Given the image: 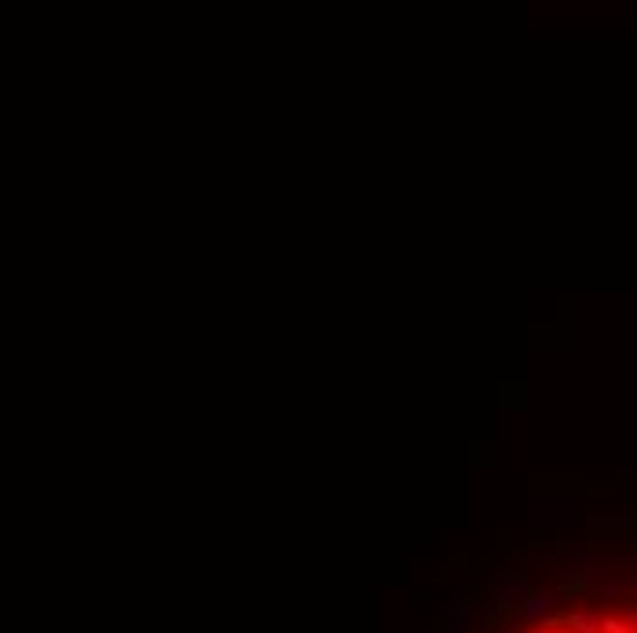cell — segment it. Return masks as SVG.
<instances>
[{"mask_svg": "<svg viewBox=\"0 0 637 633\" xmlns=\"http://www.w3.org/2000/svg\"><path fill=\"white\" fill-rule=\"evenodd\" d=\"M535 633H637V604L557 611V615L542 619Z\"/></svg>", "mask_w": 637, "mask_h": 633, "instance_id": "cell-1", "label": "cell"}]
</instances>
